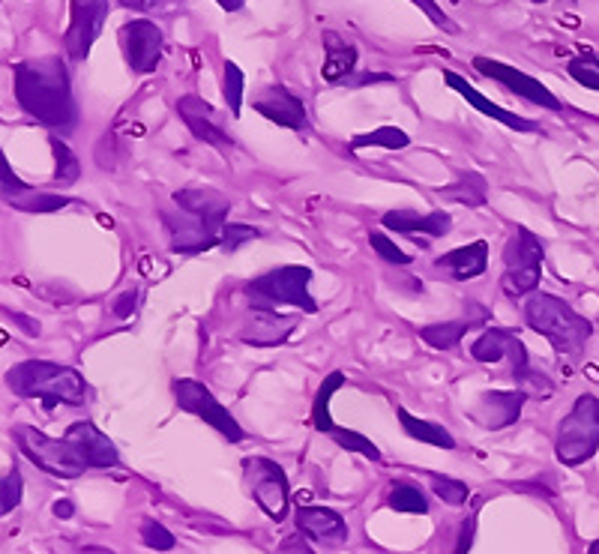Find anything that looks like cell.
Segmentation results:
<instances>
[{
  "label": "cell",
  "mask_w": 599,
  "mask_h": 554,
  "mask_svg": "<svg viewBox=\"0 0 599 554\" xmlns=\"http://www.w3.org/2000/svg\"><path fill=\"white\" fill-rule=\"evenodd\" d=\"M12 85H15V99L27 118L55 132L76 130L78 106L64 57L45 55L15 64Z\"/></svg>",
  "instance_id": "obj_1"
},
{
  "label": "cell",
  "mask_w": 599,
  "mask_h": 554,
  "mask_svg": "<svg viewBox=\"0 0 599 554\" xmlns=\"http://www.w3.org/2000/svg\"><path fill=\"white\" fill-rule=\"evenodd\" d=\"M7 387L22 399H40L45 408L55 405H78L88 402V384L85 375L73 366L48 363V359H24L7 372Z\"/></svg>",
  "instance_id": "obj_2"
},
{
  "label": "cell",
  "mask_w": 599,
  "mask_h": 554,
  "mask_svg": "<svg viewBox=\"0 0 599 554\" xmlns=\"http://www.w3.org/2000/svg\"><path fill=\"white\" fill-rule=\"evenodd\" d=\"M524 324L531 326L534 333L545 336L552 342V348L561 354V357H578L588 339L594 336V324L588 318H581L567 303L555 293L534 291L528 293L524 300Z\"/></svg>",
  "instance_id": "obj_3"
},
{
  "label": "cell",
  "mask_w": 599,
  "mask_h": 554,
  "mask_svg": "<svg viewBox=\"0 0 599 554\" xmlns=\"http://www.w3.org/2000/svg\"><path fill=\"white\" fill-rule=\"evenodd\" d=\"M12 437L22 450L24 458H31L33 465L60 479H78L85 470H90L85 450L78 444V437L66 429L64 437H48L33 425H15Z\"/></svg>",
  "instance_id": "obj_4"
},
{
  "label": "cell",
  "mask_w": 599,
  "mask_h": 554,
  "mask_svg": "<svg viewBox=\"0 0 599 554\" xmlns=\"http://www.w3.org/2000/svg\"><path fill=\"white\" fill-rule=\"evenodd\" d=\"M312 285V270L300 264H285L270 273H262L258 279H252L243 291L252 300V309H276V306H295L306 315H315L318 303L309 293Z\"/></svg>",
  "instance_id": "obj_5"
},
{
  "label": "cell",
  "mask_w": 599,
  "mask_h": 554,
  "mask_svg": "<svg viewBox=\"0 0 599 554\" xmlns=\"http://www.w3.org/2000/svg\"><path fill=\"white\" fill-rule=\"evenodd\" d=\"M599 450V399L597 396H578L573 411L561 420L555 437V456L561 465L578 467L597 456Z\"/></svg>",
  "instance_id": "obj_6"
},
{
  "label": "cell",
  "mask_w": 599,
  "mask_h": 554,
  "mask_svg": "<svg viewBox=\"0 0 599 554\" xmlns=\"http://www.w3.org/2000/svg\"><path fill=\"white\" fill-rule=\"evenodd\" d=\"M543 262H545V246L540 243L534 231L515 229L507 246H503V264L507 270L501 276V291L507 297H528L540 288V279H543Z\"/></svg>",
  "instance_id": "obj_7"
},
{
  "label": "cell",
  "mask_w": 599,
  "mask_h": 554,
  "mask_svg": "<svg viewBox=\"0 0 599 554\" xmlns=\"http://www.w3.org/2000/svg\"><path fill=\"white\" fill-rule=\"evenodd\" d=\"M470 357L477 363H503L510 359V378L515 384H522V390H536L540 396H548L552 387L545 384L543 378H536L531 372V363H528V348L524 342L512 330H503V326H489L486 333H479L477 342L470 345Z\"/></svg>",
  "instance_id": "obj_8"
},
{
  "label": "cell",
  "mask_w": 599,
  "mask_h": 554,
  "mask_svg": "<svg viewBox=\"0 0 599 554\" xmlns=\"http://www.w3.org/2000/svg\"><path fill=\"white\" fill-rule=\"evenodd\" d=\"M171 390H175V402L180 411L192 413L198 420H204L210 429H217L219 435L231 441V444H240L246 432H243V425L234 420V413L225 408V405L219 402L217 396L210 392V387H204L201 380L196 378H177L171 384Z\"/></svg>",
  "instance_id": "obj_9"
},
{
  "label": "cell",
  "mask_w": 599,
  "mask_h": 554,
  "mask_svg": "<svg viewBox=\"0 0 599 554\" xmlns=\"http://www.w3.org/2000/svg\"><path fill=\"white\" fill-rule=\"evenodd\" d=\"M243 479H246V489L255 498V503L270 516L273 522H282L288 516V500H291L282 465H276L273 458L264 456L243 458Z\"/></svg>",
  "instance_id": "obj_10"
},
{
  "label": "cell",
  "mask_w": 599,
  "mask_h": 554,
  "mask_svg": "<svg viewBox=\"0 0 599 554\" xmlns=\"http://www.w3.org/2000/svg\"><path fill=\"white\" fill-rule=\"evenodd\" d=\"M109 0H69V27L64 33V48L69 60H88L90 48L109 22Z\"/></svg>",
  "instance_id": "obj_11"
},
{
  "label": "cell",
  "mask_w": 599,
  "mask_h": 554,
  "mask_svg": "<svg viewBox=\"0 0 599 554\" xmlns=\"http://www.w3.org/2000/svg\"><path fill=\"white\" fill-rule=\"evenodd\" d=\"M474 69H477L479 76L491 78V81H498L501 88H507L510 93H515L524 102H531L536 109L545 111H564V102L552 93V90L545 88L543 81L534 76H528L522 69H515L510 64H501V60H495V57H474Z\"/></svg>",
  "instance_id": "obj_12"
},
{
  "label": "cell",
  "mask_w": 599,
  "mask_h": 554,
  "mask_svg": "<svg viewBox=\"0 0 599 554\" xmlns=\"http://www.w3.org/2000/svg\"><path fill=\"white\" fill-rule=\"evenodd\" d=\"M118 40L123 60H126L132 73L151 76V73H156V66L163 64L165 36L151 19H132V22H126L120 27Z\"/></svg>",
  "instance_id": "obj_13"
},
{
  "label": "cell",
  "mask_w": 599,
  "mask_h": 554,
  "mask_svg": "<svg viewBox=\"0 0 599 554\" xmlns=\"http://www.w3.org/2000/svg\"><path fill=\"white\" fill-rule=\"evenodd\" d=\"M163 222L171 234V250L180 255H198L222 243V229L208 222L204 217H196L180 207H165Z\"/></svg>",
  "instance_id": "obj_14"
},
{
  "label": "cell",
  "mask_w": 599,
  "mask_h": 554,
  "mask_svg": "<svg viewBox=\"0 0 599 554\" xmlns=\"http://www.w3.org/2000/svg\"><path fill=\"white\" fill-rule=\"evenodd\" d=\"M0 198L10 204L12 210H22V213H57V210H64V207L76 204L73 198L31 189L22 177L12 171L3 151H0Z\"/></svg>",
  "instance_id": "obj_15"
},
{
  "label": "cell",
  "mask_w": 599,
  "mask_h": 554,
  "mask_svg": "<svg viewBox=\"0 0 599 554\" xmlns=\"http://www.w3.org/2000/svg\"><path fill=\"white\" fill-rule=\"evenodd\" d=\"M252 109L258 111L262 118H267L276 126H285L291 132L309 130V114H306L303 99L297 97L295 90H288L285 85H270L264 88L258 97L252 99Z\"/></svg>",
  "instance_id": "obj_16"
},
{
  "label": "cell",
  "mask_w": 599,
  "mask_h": 554,
  "mask_svg": "<svg viewBox=\"0 0 599 554\" xmlns=\"http://www.w3.org/2000/svg\"><path fill=\"white\" fill-rule=\"evenodd\" d=\"M177 114L186 123V130L196 135L198 142L210 144V147H217V151H231L234 142L229 138V132L222 130V123H219L217 111L210 102H204L196 93H186V97L177 99Z\"/></svg>",
  "instance_id": "obj_17"
},
{
  "label": "cell",
  "mask_w": 599,
  "mask_h": 554,
  "mask_svg": "<svg viewBox=\"0 0 599 554\" xmlns=\"http://www.w3.org/2000/svg\"><path fill=\"white\" fill-rule=\"evenodd\" d=\"M295 330V315H279L276 309H252L237 336L243 345H252V348H276V345L288 342Z\"/></svg>",
  "instance_id": "obj_18"
},
{
  "label": "cell",
  "mask_w": 599,
  "mask_h": 554,
  "mask_svg": "<svg viewBox=\"0 0 599 554\" xmlns=\"http://www.w3.org/2000/svg\"><path fill=\"white\" fill-rule=\"evenodd\" d=\"M524 399H528L524 390L482 392V396H477V405L470 408L468 417L489 432H501L522 417Z\"/></svg>",
  "instance_id": "obj_19"
},
{
  "label": "cell",
  "mask_w": 599,
  "mask_h": 554,
  "mask_svg": "<svg viewBox=\"0 0 599 554\" xmlns=\"http://www.w3.org/2000/svg\"><path fill=\"white\" fill-rule=\"evenodd\" d=\"M444 81H447L450 88L456 90L458 97L468 99L470 106H474L479 114L498 120V123H503V126H510V130H515V132H543V126H540L536 120H528V118H522V114H515V111H507V109H501V106H495V102L482 97V93H479L474 85H468V78H462L458 73H453V69H444Z\"/></svg>",
  "instance_id": "obj_20"
},
{
  "label": "cell",
  "mask_w": 599,
  "mask_h": 554,
  "mask_svg": "<svg viewBox=\"0 0 599 554\" xmlns=\"http://www.w3.org/2000/svg\"><path fill=\"white\" fill-rule=\"evenodd\" d=\"M297 531L324 545H342L348 540V524L330 507H297Z\"/></svg>",
  "instance_id": "obj_21"
},
{
  "label": "cell",
  "mask_w": 599,
  "mask_h": 554,
  "mask_svg": "<svg viewBox=\"0 0 599 554\" xmlns=\"http://www.w3.org/2000/svg\"><path fill=\"white\" fill-rule=\"evenodd\" d=\"M437 270H444L453 282H468L477 279L489 270V243L486 240H474L468 246H458V250L444 252L435 262Z\"/></svg>",
  "instance_id": "obj_22"
},
{
  "label": "cell",
  "mask_w": 599,
  "mask_h": 554,
  "mask_svg": "<svg viewBox=\"0 0 599 554\" xmlns=\"http://www.w3.org/2000/svg\"><path fill=\"white\" fill-rule=\"evenodd\" d=\"M384 229L387 231H399V234H425V237H447L450 229H453V217L444 213V210H435V213H425L420 217L417 210H390L381 217Z\"/></svg>",
  "instance_id": "obj_23"
},
{
  "label": "cell",
  "mask_w": 599,
  "mask_h": 554,
  "mask_svg": "<svg viewBox=\"0 0 599 554\" xmlns=\"http://www.w3.org/2000/svg\"><path fill=\"white\" fill-rule=\"evenodd\" d=\"M486 321H489V312H486L479 303H474V300H468V312H465V315L456 318V321H447V324L423 326V330H420V339H423L429 348L450 351V348H456L468 330L486 324Z\"/></svg>",
  "instance_id": "obj_24"
},
{
  "label": "cell",
  "mask_w": 599,
  "mask_h": 554,
  "mask_svg": "<svg viewBox=\"0 0 599 554\" xmlns=\"http://www.w3.org/2000/svg\"><path fill=\"white\" fill-rule=\"evenodd\" d=\"M321 40H324V66H321V78L328 81V85H339V81H348L351 73L357 69V45L348 43L342 33L336 31H324L321 33Z\"/></svg>",
  "instance_id": "obj_25"
},
{
  "label": "cell",
  "mask_w": 599,
  "mask_h": 554,
  "mask_svg": "<svg viewBox=\"0 0 599 554\" xmlns=\"http://www.w3.org/2000/svg\"><path fill=\"white\" fill-rule=\"evenodd\" d=\"M175 204L180 210L196 213V217H204L219 229H225V219L231 213L229 196H222L217 189H180V192H175Z\"/></svg>",
  "instance_id": "obj_26"
},
{
  "label": "cell",
  "mask_w": 599,
  "mask_h": 554,
  "mask_svg": "<svg viewBox=\"0 0 599 554\" xmlns=\"http://www.w3.org/2000/svg\"><path fill=\"white\" fill-rule=\"evenodd\" d=\"M69 432L78 437V444L85 450V458H88L90 467L97 470H106V467H118L120 465V453L118 446L111 444V437L106 432H99L97 425L81 420V423L69 425Z\"/></svg>",
  "instance_id": "obj_27"
},
{
  "label": "cell",
  "mask_w": 599,
  "mask_h": 554,
  "mask_svg": "<svg viewBox=\"0 0 599 554\" xmlns=\"http://www.w3.org/2000/svg\"><path fill=\"white\" fill-rule=\"evenodd\" d=\"M396 417L402 423L404 435H411L420 444L437 446V450H456V437L450 435L447 429L441 423H432V420H420L408 408H396Z\"/></svg>",
  "instance_id": "obj_28"
},
{
  "label": "cell",
  "mask_w": 599,
  "mask_h": 554,
  "mask_svg": "<svg viewBox=\"0 0 599 554\" xmlns=\"http://www.w3.org/2000/svg\"><path fill=\"white\" fill-rule=\"evenodd\" d=\"M486 192H489V184H486V177L477 175V171H465V175L456 177V184H450L441 189V196L447 198V201H456V204L465 207L486 204Z\"/></svg>",
  "instance_id": "obj_29"
},
{
  "label": "cell",
  "mask_w": 599,
  "mask_h": 554,
  "mask_svg": "<svg viewBox=\"0 0 599 554\" xmlns=\"http://www.w3.org/2000/svg\"><path fill=\"white\" fill-rule=\"evenodd\" d=\"M345 387V375L342 372H330L324 384L318 387L315 392V402H312V423H315L318 432H324L330 435L333 432V417H330V402H333V392L342 390Z\"/></svg>",
  "instance_id": "obj_30"
},
{
  "label": "cell",
  "mask_w": 599,
  "mask_h": 554,
  "mask_svg": "<svg viewBox=\"0 0 599 554\" xmlns=\"http://www.w3.org/2000/svg\"><path fill=\"white\" fill-rule=\"evenodd\" d=\"M411 144V135L399 126H381V130L359 132L351 138V151L357 153L363 147H384V151H404Z\"/></svg>",
  "instance_id": "obj_31"
},
{
  "label": "cell",
  "mask_w": 599,
  "mask_h": 554,
  "mask_svg": "<svg viewBox=\"0 0 599 554\" xmlns=\"http://www.w3.org/2000/svg\"><path fill=\"white\" fill-rule=\"evenodd\" d=\"M387 507L396 512L425 516V512H429V500H425V495L420 486H414V483L402 479V483H396V486L390 489V495H387Z\"/></svg>",
  "instance_id": "obj_32"
},
{
  "label": "cell",
  "mask_w": 599,
  "mask_h": 554,
  "mask_svg": "<svg viewBox=\"0 0 599 554\" xmlns=\"http://www.w3.org/2000/svg\"><path fill=\"white\" fill-rule=\"evenodd\" d=\"M222 93H225V102H229V111L234 118H240L243 111V97H246V76L234 60H225V69H222Z\"/></svg>",
  "instance_id": "obj_33"
},
{
  "label": "cell",
  "mask_w": 599,
  "mask_h": 554,
  "mask_svg": "<svg viewBox=\"0 0 599 554\" xmlns=\"http://www.w3.org/2000/svg\"><path fill=\"white\" fill-rule=\"evenodd\" d=\"M330 437H333V441H336V446H342L345 453H357V456L369 458V462H381V450L371 444L366 435H359V432H351V429L333 425Z\"/></svg>",
  "instance_id": "obj_34"
},
{
  "label": "cell",
  "mask_w": 599,
  "mask_h": 554,
  "mask_svg": "<svg viewBox=\"0 0 599 554\" xmlns=\"http://www.w3.org/2000/svg\"><path fill=\"white\" fill-rule=\"evenodd\" d=\"M52 153H55V180L60 186L78 184L81 177V163L76 159V153L69 151L57 135H52Z\"/></svg>",
  "instance_id": "obj_35"
},
{
  "label": "cell",
  "mask_w": 599,
  "mask_h": 554,
  "mask_svg": "<svg viewBox=\"0 0 599 554\" xmlns=\"http://www.w3.org/2000/svg\"><path fill=\"white\" fill-rule=\"evenodd\" d=\"M567 73L573 81L581 85V88L597 90L599 93V52H588V55L573 57L567 64Z\"/></svg>",
  "instance_id": "obj_36"
},
{
  "label": "cell",
  "mask_w": 599,
  "mask_h": 554,
  "mask_svg": "<svg viewBox=\"0 0 599 554\" xmlns=\"http://www.w3.org/2000/svg\"><path fill=\"white\" fill-rule=\"evenodd\" d=\"M22 491H24V479L19 467H10L3 477H0V519L10 516L19 503H22Z\"/></svg>",
  "instance_id": "obj_37"
},
{
  "label": "cell",
  "mask_w": 599,
  "mask_h": 554,
  "mask_svg": "<svg viewBox=\"0 0 599 554\" xmlns=\"http://www.w3.org/2000/svg\"><path fill=\"white\" fill-rule=\"evenodd\" d=\"M429 483H432V491H435L437 498L450 503V507H462V503H468L470 491L468 486L462 483V479L453 477H441V474H429Z\"/></svg>",
  "instance_id": "obj_38"
},
{
  "label": "cell",
  "mask_w": 599,
  "mask_h": 554,
  "mask_svg": "<svg viewBox=\"0 0 599 554\" xmlns=\"http://www.w3.org/2000/svg\"><path fill=\"white\" fill-rule=\"evenodd\" d=\"M142 543L147 545V549H153V552H171L177 545L175 533L168 531L165 524L153 522V519H144L142 522Z\"/></svg>",
  "instance_id": "obj_39"
},
{
  "label": "cell",
  "mask_w": 599,
  "mask_h": 554,
  "mask_svg": "<svg viewBox=\"0 0 599 554\" xmlns=\"http://www.w3.org/2000/svg\"><path fill=\"white\" fill-rule=\"evenodd\" d=\"M369 243H371V250L378 252L381 255L384 262L387 264H396V267H404V264H411L414 262V255H404L396 243H392L387 234H381V231H371L369 234Z\"/></svg>",
  "instance_id": "obj_40"
},
{
  "label": "cell",
  "mask_w": 599,
  "mask_h": 554,
  "mask_svg": "<svg viewBox=\"0 0 599 554\" xmlns=\"http://www.w3.org/2000/svg\"><path fill=\"white\" fill-rule=\"evenodd\" d=\"M262 237V231L252 229V225H240V222H229L225 229H222V250L225 252H237L243 243H249V240Z\"/></svg>",
  "instance_id": "obj_41"
},
{
  "label": "cell",
  "mask_w": 599,
  "mask_h": 554,
  "mask_svg": "<svg viewBox=\"0 0 599 554\" xmlns=\"http://www.w3.org/2000/svg\"><path fill=\"white\" fill-rule=\"evenodd\" d=\"M411 3H414L417 10H423L425 15H429V22L435 24L437 31L453 33V36H456V33H458V24L453 22V19H450L447 12H444V10H441V7H437L435 0H411Z\"/></svg>",
  "instance_id": "obj_42"
},
{
  "label": "cell",
  "mask_w": 599,
  "mask_h": 554,
  "mask_svg": "<svg viewBox=\"0 0 599 554\" xmlns=\"http://www.w3.org/2000/svg\"><path fill=\"white\" fill-rule=\"evenodd\" d=\"M276 554H315V549L306 543V536L300 531L291 533V536H285L282 543H279V549H276Z\"/></svg>",
  "instance_id": "obj_43"
},
{
  "label": "cell",
  "mask_w": 599,
  "mask_h": 554,
  "mask_svg": "<svg viewBox=\"0 0 599 554\" xmlns=\"http://www.w3.org/2000/svg\"><path fill=\"white\" fill-rule=\"evenodd\" d=\"M474 533H477V516H468L462 528H458V540H456V552L453 554H468L470 545H474Z\"/></svg>",
  "instance_id": "obj_44"
},
{
  "label": "cell",
  "mask_w": 599,
  "mask_h": 554,
  "mask_svg": "<svg viewBox=\"0 0 599 554\" xmlns=\"http://www.w3.org/2000/svg\"><path fill=\"white\" fill-rule=\"evenodd\" d=\"M135 303H138V291L132 288V291L120 293L118 300H114V306H111V312H114V318H120V321H126V318H132V312H135Z\"/></svg>",
  "instance_id": "obj_45"
},
{
  "label": "cell",
  "mask_w": 599,
  "mask_h": 554,
  "mask_svg": "<svg viewBox=\"0 0 599 554\" xmlns=\"http://www.w3.org/2000/svg\"><path fill=\"white\" fill-rule=\"evenodd\" d=\"M52 512H55L57 519H73L76 516V507H73V500H55V507H52Z\"/></svg>",
  "instance_id": "obj_46"
},
{
  "label": "cell",
  "mask_w": 599,
  "mask_h": 554,
  "mask_svg": "<svg viewBox=\"0 0 599 554\" xmlns=\"http://www.w3.org/2000/svg\"><path fill=\"white\" fill-rule=\"evenodd\" d=\"M123 10L132 12H151L153 10V0H118Z\"/></svg>",
  "instance_id": "obj_47"
},
{
  "label": "cell",
  "mask_w": 599,
  "mask_h": 554,
  "mask_svg": "<svg viewBox=\"0 0 599 554\" xmlns=\"http://www.w3.org/2000/svg\"><path fill=\"white\" fill-rule=\"evenodd\" d=\"M12 318L24 326V333H27V336H40V321H33V318H24V315H12Z\"/></svg>",
  "instance_id": "obj_48"
},
{
  "label": "cell",
  "mask_w": 599,
  "mask_h": 554,
  "mask_svg": "<svg viewBox=\"0 0 599 554\" xmlns=\"http://www.w3.org/2000/svg\"><path fill=\"white\" fill-rule=\"evenodd\" d=\"M217 3L225 12H237V10H243V7H246V0H217Z\"/></svg>",
  "instance_id": "obj_49"
},
{
  "label": "cell",
  "mask_w": 599,
  "mask_h": 554,
  "mask_svg": "<svg viewBox=\"0 0 599 554\" xmlns=\"http://www.w3.org/2000/svg\"><path fill=\"white\" fill-rule=\"evenodd\" d=\"M81 554H114L111 549H99V545H88V549H81Z\"/></svg>",
  "instance_id": "obj_50"
},
{
  "label": "cell",
  "mask_w": 599,
  "mask_h": 554,
  "mask_svg": "<svg viewBox=\"0 0 599 554\" xmlns=\"http://www.w3.org/2000/svg\"><path fill=\"white\" fill-rule=\"evenodd\" d=\"M180 0H153V10H165V7H175Z\"/></svg>",
  "instance_id": "obj_51"
},
{
  "label": "cell",
  "mask_w": 599,
  "mask_h": 554,
  "mask_svg": "<svg viewBox=\"0 0 599 554\" xmlns=\"http://www.w3.org/2000/svg\"><path fill=\"white\" fill-rule=\"evenodd\" d=\"M588 554H599V540H594V543L588 545Z\"/></svg>",
  "instance_id": "obj_52"
},
{
  "label": "cell",
  "mask_w": 599,
  "mask_h": 554,
  "mask_svg": "<svg viewBox=\"0 0 599 554\" xmlns=\"http://www.w3.org/2000/svg\"><path fill=\"white\" fill-rule=\"evenodd\" d=\"M534 3H548V0H534Z\"/></svg>",
  "instance_id": "obj_53"
}]
</instances>
